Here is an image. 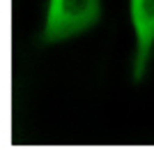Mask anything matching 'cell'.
Here are the masks:
<instances>
[{
  "instance_id": "1",
  "label": "cell",
  "mask_w": 154,
  "mask_h": 157,
  "mask_svg": "<svg viewBox=\"0 0 154 157\" xmlns=\"http://www.w3.org/2000/svg\"><path fill=\"white\" fill-rule=\"evenodd\" d=\"M101 0H51L48 2L44 42L53 44L85 33L99 21Z\"/></svg>"
},
{
  "instance_id": "2",
  "label": "cell",
  "mask_w": 154,
  "mask_h": 157,
  "mask_svg": "<svg viewBox=\"0 0 154 157\" xmlns=\"http://www.w3.org/2000/svg\"><path fill=\"white\" fill-rule=\"evenodd\" d=\"M131 23L136 30L134 76L140 78L154 46V0H131Z\"/></svg>"
}]
</instances>
